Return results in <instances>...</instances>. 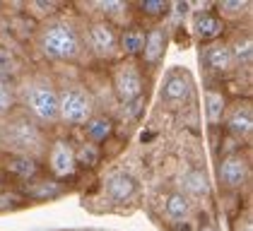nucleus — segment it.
Instances as JSON below:
<instances>
[{
    "label": "nucleus",
    "instance_id": "nucleus-1",
    "mask_svg": "<svg viewBox=\"0 0 253 231\" xmlns=\"http://www.w3.org/2000/svg\"><path fill=\"white\" fill-rule=\"evenodd\" d=\"M15 106L24 116H29L39 128L48 133V128L58 125V84L46 73L24 75L12 87Z\"/></svg>",
    "mask_w": 253,
    "mask_h": 231
},
{
    "label": "nucleus",
    "instance_id": "nucleus-2",
    "mask_svg": "<svg viewBox=\"0 0 253 231\" xmlns=\"http://www.w3.org/2000/svg\"><path fill=\"white\" fill-rule=\"evenodd\" d=\"M48 133L39 128L29 116L15 106L10 114L0 116V145L7 154H24L32 159H43L48 150Z\"/></svg>",
    "mask_w": 253,
    "mask_h": 231
},
{
    "label": "nucleus",
    "instance_id": "nucleus-3",
    "mask_svg": "<svg viewBox=\"0 0 253 231\" xmlns=\"http://www.w3.org/2000/svg\"><path fill=\"white\" fill-rule=\"evenodd\" d=\"M37 46L48 60L70 63V60L80 58L82 48H84V38L73 19L53 15L41 22L39 32H37Z\"/></svg>",
    "mask_w": 253,
    "mask_h": 231
},
{
    "label": "nucleus",
    "instance_id": "nucleus-4",
    "mask_svg": "<svg viewBox=\"0 0 253 231\" xmlns=\"http://www.w3.org/2000/svg\"><path fill=\"white\" fill-rule=\"evenodd\" d=\"M97 114L94 94L82 82H68L58 87V123L68 128H84V123Z\"/></svg>",
    "mask_w": 253,
    "mask_h": 231
},
{
    "label": "nucleus",
    "instance_id": "nucleus-5",
    "mask_svg": "<svg viewBox=\"0 0 253 231\" xmlns=\"http://www.w3.org/2000/svg\"><path fill=\"white\" fill-rule=\"evenodd\" d=\"M111 87L118 101L130 104L145 92V73L142 65L133 58H121L111 65Z\"/></svg>",
    "mask_w": 253,
    "mask_h": 231
},
{
    "label": "nucleus",
    "instance_id": "nucleus-6",
    "mask_svg": "<svg viewBox=\"0 0 253 231\" xmlns=\"http://www.w3.org/2000/svg\"><path fill=\"white\" fill-rule=\"evenodd\" d=\"M46 171L53 181H70L78 176V161H75V145L68 137H53L46 150Z\"/></svg>",
    "mask_w": 253,
    "mask_h": 231
},
{
    "label": "nucleus",
    "instance_id": "nucleus-7",
    "mask_svg": "<svg viewBox=\"0 0 253 231\" xmlns=\"http://www.w3.org/2000/svg\"><path fill=\"white\" fill-rule=\"evenodd\" d=\"M249 176H251V159L241 150L224 154L217 166V178L224 191H241L249 183Z\"/></svg>",
    "mask_w": 253,
    "mask_h": 231
},
{
    "label": "nucleus",
    "instance_id": "nucleus-8",
    "mask_svg": "<svg viewBox=\"0 0 253 231\" xmlns=\"http://www.w3.org/2000/svg\"><path fill=\"white\" fill-rule=\"evenodd\" d=\"M87 41L89 51L97 58L104 60H116L118 53V32L106 22V19H94L87 27V37H82Z\"/></svg>",
    "mask_w": 253,
    "mask_h": 231
},
{
    "label": "nucleus",
    "instance_id": "nucleus-9",
    "mask_svg": "<svg viewBox=\"0 0 253 231\" xmlns=\"http://www.w3.org/2000/svg\"><path fill=\"white\" fill-rule=\"evenodd\" d=\"M195 94L193 77L183 68H171L167 73V79L162 84V99L169 106H183L186 101H191Z\"/></svg>",
    "mask_w": 253,
    "mask_h": 231
},
{
    "label": "nucleus",
    "instance_id": "nucleus-10",
    "mask_svg": "<svg viewBox=\"0 0 253 231\" xmlns=\"http://www.w3.org/2000/svg\"><path fill=\"white\" fill-rule=\"evenodd\" d=\"M200 60L203 65L214 73V75H227L232 73L234 68V58H232V51H229V43L217 38V41H210V43H203L200 48Z\"/></svg>",
    "mask_w": 253,
    "mask_h": 231
},
{
    "label": "nucleus",
    "instance_id": "nucleus-11",
    "mask_svg": "<svg viewBox=\"0 0 253 231\" xmlns=\"http://www.w3.org/2000/svg\"><path fill=\"white\" fill-rule=\"evenodd\" d=\"M222 125L236 137H251L253 130V109L249 99H236L234 104L227 106Z\"/></svg>",
    "mask_w": 253,
    "mask_h": 231
},
{
    "label": "nucleus",
    "instance_id": "nucleus-12",
    "mask_svg": "<svg viewBox=\"0 0 253 231\" xmlns=\"http://www.w3.org/2000/svg\"><path fill=\"white\" fill-rule=\"evenodd\" d=\"M191 34L200 43L217 41V38H222V34H224V19L214 12V7L198 10L193 17H191Z\"/></svg>",
    "mask_w": 253,
    "mask_h": 231
},
{
    "label": "nucleus",
    "instance_id": "nucleus-13",
    "mask_svg": "<svg viewBox=\"0 0 253 231\" xmlns=\"http://www.w3.org/2000/svg\"><path fill=\"white\" fill-rule=\"evenodd\" d=\"M167 41H169V34L162 24H155L150 29H145V46H142V63L147 68H155L162 63V58L167 53Z\"/></svg>",
    "mask_w": 253,
    "mask_h": 231
},
{
    "label": "nucleus",
    "instance_id": "nucleus-14",
    "mask_svg": "<svg viewBox=\"0 0 253 231\" xmlns=\"http://www.w3.org/2000/svg\"><path fill=\"white\" fill-rule=\"evenodd\" d=\"M2 169L20 181H32L41 173V161L32 159V156H24V154H5Z\"/></svg>",
    "mask_w": 253,
    "mask_h": 231
},
{
    "label": "nucleus",
    "instance_id": "nucleus-15",
    "mask_svg": "<svg viewBox=\"0 0 253 231\" xmlns=\"http://www.w3.org/2000/svg\"><path fill=\"white\" fill-rule=\"evenodd\" d=\"M114 130H116V125H114V118L106 114H94L87 123H84V133H87V142H94V145H104L106 140H111L114 137Z\"/></svg>",
    "mask_w": 253,
    "mask_h": 231
},
{
    "label": "nucleus",
    "instance_id": "nucleus-16",
    "mask_svg": "<svg viewBox=\"0 0 253 231\" xmlns=\"http://www.w3.org/2000/svg\"><path fill=\"white\" fill-rule=\"evenodd\" d=\"M142 46H145V27H126L121 34H118V53L123 58H133L135 60L142 53Z\"/></svg>",
    "mask_w": 253,
    "mask_h": 231
},
{
    "label": "nucleus",
    "instance_id": "nucleus-17",
    "mask_svg": "<svg viewBox=\"0 0 253 231\" xmlns=\"http://www.w3.org/2000/svg\"><path fill=\"white\" fill-rule=\"evenodd\" d=\"M106 192L111 195V200L126 202V200H130V197L135 195V181L123 171L111 173V176L106 178Z\"/></svg>",
    "mask_w": 253,
    "mask_h": 231
},
{
    "label": "nucleus",
    "instance_id": "nucleus-18",
    "mask_svg": "<svg viewBox=\"0 0 253 231\" xmlns=\"http://www.w3.org/2000/svg\"><path fill=\"white\" fill-rule=\"evenodd\" d=\"M227 106H229V101H227V94H224L222 89L210 87V89L205 92V116H208V123H210L212 128L214 125H222Z\"/></svg>",
    "mask_w": 253,
    "mask_h": 231
},
{
    "label": "nucleus",
    "instance_id": "nucleus-19",
    "mask_svg": "<svg viewBox=\"0 0 253 231\" xmlns=\"http://www.w3.org/2000/svg\"><path fill=\"white\" fill-rule=\"evenodd\" d=\"M167 214L174 222H188L193 217V200H188L183 192H171L167 197Z\"/></svg>",
    "mask_w": 253,
    "mask_h": 231
},
{
    "label": "nucleus",
    "instance_id": "nucleus-20",
    "mask_svg": "<svg viewBox=\"0 0 253 231\" xmlns=\"http://www.w3.org/2000/svg\"><path fill=\"white\" fill-rule=\"evenodd\" d=\"M210 192V186H208V176L203 169H191V171L183 176V195L188 200L193 197H205Z\"/></svg>",
    "mask_w": 253,
    "mask_h": 231
},
{
    "label": "nucleus",
    "instance_id": "nucleus-21",
    "mask_svg": "<svg viewBox=\"0 0 253 231\" xmlns=\"http://www.w3.org/2000/svg\"><path fill=\"white\" fill-rule=\"evenodd\" d=\"M101 147L94 145V142H82V145H75V161H78V169H94L99 166V161H101Z\"/></svg>",
    "mask_w": 253,
    "mask_h": 231
},
{
    "label": "nucleus",
    "instance_id": "nucleus-22",
    "mask_svg": "<svg viewBox=\"0 0 253 231\" xmlns=\"http://www.w3.org/2000/svg\"><path fill=\"white\" fill-rule=\"evenodd\" d=\"M214 12L222 19H241L251 12V2L246 0H222L214 5Z\"/></svg>",
    "mask_w": 253,
    "mask_h": 231
},
{
    "label": "nucleus",
    "instance_id": "nucleus-23",
    "mask_svg": "<svg viewBox=\"0 0 253 231\" xmlns=\"http://www.w3.org/2000/svg\"><path fill=\"white\" fill-rule=\"evenodd\" d=\"M229 43V51H232L234 65H249L253 58V43L251 37L244 34V37H236L234 41H227Z\"/></svg>",
    "mask_w": 253,
    "mask_h": 231
},
{
    "label": "nucleus",
    "instance_id": "nucleus-24",
    "mask_svg": "<svg viewBox=\"0 0 253 231\" xmlns=\"http://www.w3.org/2000/svg\"><path fill=\"white\" fill-rule=\"evenodd\" d=\"M137 10L150 19H162L171 12V2H164V0H142V2H137Z\"/></svg>",
    "mask_w": 253,
    "mask_h": 231
},
{
    "label": "nucleus",
    "instance_id": "nucleus-25",
    "mask_svg": "<svg viewBox=\"0 0 253 231\" xmlns=\"http://www.w3.org/2000/svg\"><path fill=\"white\" fill-rule=\"evenodd\" d=\"M97 7L106 15V22L109 19H118V17H126L128 15V2H121V0H111V2H97Z\"/></svg>",
    "mask_w": 253,
    "mask_h": 231
},
{
    "label": "nucleus",
    "instance_id": "nucleus-26",
    "mask_svg": "<svg viewBox=\"0 0 253 231\" xmlns=\"http://www.w3.org/2000/svg\"><path fill=\"white\" fill-rule=\"evenodd\" d=\"M15 109V92L5 82H0V116L10 114Z\"/></svg>",
    "mask_w": 253,
    "mask_h": 231
},
{
    "label": "nucleus",
    "instance_id": "nucleus-27",
    "mask_svg": "<svg viewBox=\"0 0 253 231\" xmlns=\"http://www.w3.org/2000/svg\"><path fill=\"white\" fill-rule=\"evenodd\" d=\"M198 231H219V229H217V224H212V222H208V224H203V227H200Z\"/></svg>",
    "mask_w": 253,
    "mask_h": 231
}]
</instances>
